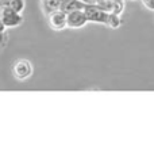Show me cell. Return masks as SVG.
Returning <instances> with one entry per match:
<instances>
[{"label":"cell","mask_w":154,"mask_h":146,"mask_svg":"<svg viewBox=\"0 0 154 146\" xmlns=\"http://www.w3.org/2000/svg\"><path fill=\"white\" fill-rule=\"evenodd\" d=\"M5 29H7V27L4 26V23H3L2 19H0V31H5Z\"/></svg>","instance_id":"12"},{"label":"cell","mask_w":154,"mask_h":146,"mask_svg":"<svg viewBox=\"0 0 154 146\" xmlns=\"http://www.w3.org/2000/svg\"><path fill=\"white\" fill-rule=\"evenodd\" d=\"M46 20L50 29L60 31V30H64L68 27V14L64 10L58 8V10L53 11L51 14H49L46 16Z\"/></svg>","instance_id":"4"},{"label":"cell","mask_w":154,"mask_h":146,"mask_svg":"<svg viewBox=\"0 0 154 146\" xmlns=\"http://www.w3.org/2000/svg\"><path fill=\"white\" fill-rule=\"evenodd\" d=\"M7 34H5V31H0V53H2V50L5 48V45H7Z\"/></svg>","instance_id":"9"},{"label":"cell","mask_w":154,"mask_h":146,"mask_svg":"<svg viewBox=\"0 0 154 146\" xmlns=\"http://www.w3.org/2000/svg\"><path fill=\"white\" fill-rule=\"evenodd\" d=\"M32 72H34L32 64L26 58L16 60L12 65V74L19 81H24V80L30 79L32 76Z\"/></svg>","instance_id":"2"},{"label":"cell","mask_w":154,"mask_h":146,"mask_svg":"<svg viewBox=\"0 0 154 146\" xmlns=\"http://www.w3.org/2000/svg\"><path fill=\"white\" fill-rule=\"evenodd\" d=\"M0 19H2V22L4 23V26L7 29L20 26L24 20L22 12H18V11L7 7H0Z\"/></svg>","instance_id":"3"},{"label":"cell","mask_w":154,"mask_h":146,"mask_svg":"<svg viewBox=\"0 0 154 146\" xmlns=\"http://www.w3.org/2000/svg\"><path fill=\"white\" fill-rule=\"evenodd\" d=\"M142 4L150 11H154V0H141Z\"/></svg>","instance_id":"10"},{"label":"cell","mask_w":154,"mask_h":146,"mask_svg":"<svg viewBox=\"0 0 154 146\" xmlns=\"http://www.w3.org/2000/svg\"><path fill=\"white\" fill-rule=\"evenodd\" d=\"M84 11L87 14L88 22H92V23L106 24L109 29H119L123 23L122 19H120V15L106 11L103 8L97 7V5H85Z\"/></svg>","instance_id":"1"},{"label":"cell","mask_w":154,"mask_h":146,"mask_svg":"<svg viewBox=\"0 0 154 146\" xmlns=\"http://www.w3.org/2000/svg\"><path fill=\"white\" fill-rule=\"evenodd\" d=\"M85 5H97L100 0H81Z\"/></svg>","instance_id":"11"},{"label":"cell","mask_w":154,"mask_h":146,"mask_svg":"<svg viewBox=\"0 0 154 146\" xmlns=\"http://www.w3.org/2000/svg\"><path fill=\"white\" fill-rule=\"evenodd\" d=\"M85 4L81 2V0H69V2L64 3L61 5V10H64L65 12H70V11H75V10H81L84 8Z\"/></svg>","instance_id":"8"},{"label":"cell","mask_w":154,"mask_h":146,"mask_svg":"<svg viewBox=\"0 0 154 146\" xmlns=\"http://www.w3.org/2000/svg\"><path fill=\"white\" fill-rule=\"evenodd\" d=\"M88 23V18L84 8L68 12V29H81Z\"/></svg>","instance_id":"5"},{"label":"cell","mask_w":154,"mask_h":146,"mask_svg":"<svg viewBox=\"0 0 154 146\" xmlns=\"http://www.w3.org/2000/svg\"><path fill=\"white\" fill-rule=\"evenodd\" d=\"M0 7L12 8L18 12H23L24 7H26V2L24 0H0Z\"/></svg>","instance_id":"7"},{"label":"cell","mask_w":154,"mask_h":146,"mask_svg":"<svg viewBox=\"0 0 154 146\" xmlns=\"http://www.w3.org/2000/svg\"><path fill=\"white\" fill-rule=\"evenodd\" d=\"M66 2H69V0H60V3H61V5L64 4V3H66Z\"/></svg>","instance_id":"13"},{"label":"cell","mask_w":154,"mask_h":146,"mask_svg":"<svg viewBox=\"0 0 154 146\" xmlns=\"http://www.w3.org/2000/svg\"><path fill=\"white\" fill-rule=\"evenodd\" d=\"M58 8H61L60 0H41V10L45 14V16H48L49 14H51Z\"/></svg>","instance_id":"6"}]
</instances>
